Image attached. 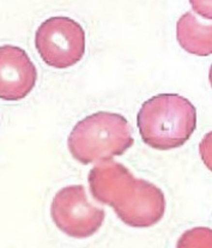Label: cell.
I'll return each instance as SVG.
<instances>
[{
	"mask_svg": "<svg viewBox=\"0 0 212 248\" xmlns=\"http://www.w3.org/2000/svg\"><path fill=\"white\" fill-rule=\"evenodd\" d=\"M137 126L146 145L156 150L180 148L196 131V107L180 95L160 93L143 103Z\"/></svg>",
	"mask_w": 212,
	"mask_h": 248,
	"instance_id": "1",
	"label": "cell"
},
{
	"mask_svg": "<svg viewBox=\"0 0 212 248\" xmlns=\"http://www.w3.org/2000/svg\"><path fill=\"white\" fill-rule=\"evenodd\" d=\"M133 143L125 116L109 112L94 113L80 120L67 140L72 157L82 164L110 161L123 155Z\"/></svg>",
	"mask_w": 212,
	"mask_h": 248,
	"instance_id": "2",
	"label": "cell"
},
{
	"mask_svg": "<svg viewBox=\"0 0 212 248\" xmlns=\"http://www.w3.org/2000/svg\"><path fill=\"white\" fill-rule=\"evenodd\" d=\"M35 46L48 66L69 68L84 57L85 31L69 17H50L36 30Z\"/></svg>",
	"mask_w": 212,
	"mask_h": 248,
	"instance_id": "3",
	"label": "cell"
},
{
	"mask_svg": "<svg viewBox=\"0 0 212 248\" xmlns=\"http://www.w3.org/2000/svg\"><path fill=\"white\" fill-rule=\"evenodd\" d=\"M50 216L62 232L71 237L85 239L100 229L106 212L90 203L83 185H71L55 194Z\"/></svg>",
	"mask_w": 212,
	"mask_h": 248,
	"instance_id": "4",
	"label": "cell"
},
{
	"mask_svg": "<svg viewBox=\"0 0 212 248\" xmlns=\"http://www.w3.org/2000/svg\"><path fill=\"white\" fill-rule=\"evenodd\" d=\"M37 71L24 49L17 46L0 47V98L19 101L34 89Z\"/></svg>",
	"mask_w": 212,
	"mask_h": 248,
	"instance_id": "5",
	"label": "cell"
},
{
	"mask_svg": "<svg viewBox=\"0 0 212 248\" xmlns=\"http://www.w3.org/2000/svg\"><path fill=\"white\" fill-rule=\"evenodd\" d=\"M88 181L95 201L117 209L132 197L137 179L125 166L110 159L95 166Z\"/></svg>",
	"mask_w": 212,
	"mask_h": 248,
	"instance_id": "6",
	"label": "cell"
},
{
	"mask_svg": "<svg viewBox=\"0 0 212 248\" xmlns=\"http://www.w3.org/2000/svg\"><path fill=\"white\" fill-rule=\"evenodd\" d=\"M114 211L127 226L135 228L152 227L165 216V194L151 182L137 179L132 197L126 203L114 209Z\"/></svg>",
	"mask_w": 212,
	"mask_h": 248,
	"instance_id": "7",
	"label": "cell"
},
{
	"mask_svg": "<svg viewBox=\"0 0 212 248\" xmlns=\"http://www.w3.org/2000/svg\"><path fill=\"white\" fill-rule=\"evenodd\" d=\"M176 37L181 47L191 54L208 57L212 53V27L201 23L192 11L186 12L176 24Z\"/></svg>",
	"mask_w": 212,
	"mask_h": 248,
	"instance_id": "8",
	"label": "cell"
},
{
	"mask_svg": "<svg viewBox=\"0 0 212 248\" xmlns=\"http://www.w3.org/2000/svg\"><path fill=\"white\" fill-rule=\"evenodd\" d=\"M178 248H211V230L201 227L187 230L179 240Z\"/></svg>",
	"mask_w": 212,
	"mask_h": 248,
	"instance_id": "9",
	"label": "cell"
}]
</instances>
